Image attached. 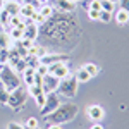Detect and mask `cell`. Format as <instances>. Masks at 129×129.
<instances>
[{"label": "cell", "instance_id": "cell-1", "mask_svg": "<svg viewBox=\"0 0 129 129\" xmlns=\"http://www.w3.org/2000/svg\"><path fill=\"white\" fill-rule=\"evenodd\" d=\"M81 35L79 19L76 14L53 12L43 24L38 26V36L43 43L52 48H60L69 52L78 45Z\"/></svg>", "mask_w": 129, "mask_h": 129}, {"label": "cell", "instance_id": "cell-2", "mask_svg": "<svg viewBox=\"0 0 129 129\" xmlns=\"http://www.w3.org/2000/svg\"><path fill=\"white\" fill-rule=\"evenodd\" d=\"M78 105L72 103V102H66V103H60L57 109L53 110L52 114H48L45 120L48 124H66V122H71L78 115Z\"/></svg>", "mask_w": 129, "mask_h": 129}, {"label": "cell", "instance_id": "cell-3", "mask_svg": "<svg viewBox=\"0 0 129 129\" xmlns=\"http://www.w3.org/2000/svg\"><path fill=\"white\" fill-rule=\"evenodd\" d=\"M0 83L5 86L7 91H14L16 88H19L21 86V76L16 72V71L10 67L9 64H5L2 71H0Z\"/></svg>", "mask_w": 129, "mask_h": 129}, {"label": "cell", "instance_id": "cell-4", "mask_svg": "<svg viewBox=\"0 0 129 129\" xmlns=\"http://www.w3.org/2000/svg\"><path fill=\"white\" fill-rule=\"evenodd\" d=\"M78 79H76V76L74 74H69L67 78H64V79H60L59 83V95L62 96H67V98H74L76 96V93H78Z\"/></svg>", "mask_w": 129, "mask_h": 129}, {"label": "cell", "instance_id": "cell-5", "mask_svg": "<svg viewBox=\"0 0 129 129\" xmlns=\"http://www.w3.org/2000/svg\"><path fill=\"white\" fill-rule=\"evenodd\" d=\"M26 100H28V89H24L22 86H19V88H16L14 91L9 93V102H7V105H9L14 112H19V110L26 105Z\"/></svg>", "mask_w": 129, "mask_h": 129}, {"label": "cell", "instance_id": "cell-6", "mask_svg": "<svg viewBox=\"0 0 129 129\" xmlns=\"http://www.w3.org/2000/svg\"><path fill=\"white\" fill-rule=\"evenodd\" d=\"M59 96H60V95L57 93V91H53V93H48V95H47L45 103L40 107V115H41V117H47L48 114H52V112L60 105V98H59Z\"/></svg>", "mask_w": 129, "mask_h": 129}, {"label": "cell", "instance_id": "cell-7", "mask_svg": "<svg viewBox=\"0 0 129 129\" xmlns=\"http://www.w3.org/2000/svg\"><path fill=\"white\" fill-rule=\"evenodd\" d=\"M48 74L59 78V79H64L71 74V67L67 66V62H55V64L48 66Z\"/></svg>", "mask_w": 129, "mask_h": 129}, {"label": "cell", "instance_id": "cell-8", "mask_svg": "<svg viewBox=\"0 0 129 129\" xmlns=\"http://www.w3.org/2000/svg\"><path fill=\"white\" fill-rule=\"evenodd\" d=\"M48 4L53 7L55 12H69V14L76 12V4L71 0H50Z\"/></svg>", "mask_w": 129, "mask_h": 129}, {"label": "cell", "instance_id": "cell-9", "mask_svg": "<svg viewBox=\"0 0 129 129\" xmlns=\"http://www.w3.org/2000/svg\"><path fill=\"white\" fill-rule=\"evenodd\" d=\"M59 83H60L59 78H55V76H52V74H47V76H43V84H41V88H43V91L48 95V93L57 91Z\"/></svg>", "mask_w": 129, "mask_h": 129}, {"label": "cell", "instance_id": "cell-10", "mask_svg": "<svg viewBox=\"0 0 129 129\" xmlns=\"http://www.w3.org/2000/svg\"><path fill=\"white\" fill-rule=\"evenodd\" d=\"M28 93L35 98V102H36V105H38V107H41V105L45 103L47 93L43 91L41 86H38V84H31V86H28Z\"/></svg>", "mask_w": 129, "mask_h": 129}, {"label": "cell", "instance_id": "cell-11", "mask_svg": "<svg viewBox=\"0 0 129 129\" xmlns=\"http://www.w3.org/2000/svg\"><path fill=\"white\" fill-rule=\"evenodd\" d=\"M86 117L93 122H100L105 117V110L102 109L100 105H88L86 107Z\"/></svg>", "mask_w": 129, "mask_h": 129}, {"label": "cell", "instance_id": "cell-12", "mask_svg": "<svg viewBox=\"0 0 129 129\" xmlns=\"http://www.w3.org/2000/svg\"><path fill=\"white\" fill-rule=\"evenodd\" d=\"M69 55H64V53H45L43 57L40 59L41 64H45V66H50V64H55V62H69Z\"/></svg>", "mask_w": 129, "mask_h": 129}, {"label": "cell", "instance_id": "cell-13", "mask_svg": "<svg viewBox=\"0 0 129 129\" xmlns=\"http://www.w3.org/2000/svg\"><path fill=\"white\" fill-rule=\"evenodd\" d=\"M38 12V9L35 7V5H31V4H21V10H19V16L22 19H31L35 17V14Z\"/></svg>", "mask_w": 129, "mask_h": 129}, {"label": "cell", "instance_id": "cell-14", "mask_svg": "<svg viewBox=\"0 0 129 129\" xmlns=\"http://www.w3.org/2000/svg\"><path fill=\"white\" fill-rule=\"evenodd\" d=\"M22 38H28L31 41H36L38 38V26L35 24V22H31V24H26V28L22 31Z\"/></svg>", "mask_w": 129, "mask_h": 129}, {"label": "cell", "instance_id": "cell-15", "mask_svg": "<svg viewBox=\"0 0 129 129\" xmlns=\"http://www.w3.org/2000/svg\"><path fill=\"white\" fill-rule=\"evenodd\" d=\"M4 10L9 14L10 17H12V16H19L21 2H17V0H9V2H5V7H4Z\"/></svg>", "mask_w": 129, "mask_h": 129}, {"label": "cell", "instance_id": "cell-16", "mask_svg": "<svg viewBox=\"0 0 129 129\" xmlns=\"http://www.w3.org/2000/svg\"><path fill=\"white\" fill-rule=\"evenodd\" d=\"M114 19H115L117 24H127V22H129V12L119 9L115 14H114Z\"/></svg>", "mask_w": 129, "mask_h": 129}, {"label": "cell", "instance_id": "cell-17", "mask_svg": "<svg viewBox=\"0 0 129 129\" xmlns=\"http://www.w3.org/2000/svg\"><path fill=\"white\" fill-rule=\"evenodd\" d=\"M21 76H22V81H24L28 86H31V84L35 83V69H33V67H28Z\"/></svg>", "mask_w": 129, "mask_h": 129}, {"label": "cell", "instance_id": "cell-18", "mask_svg": "<svg viewBox=\"0 0 129 129\" xmlns=\"http://www.w3.org/2000/svg\"><path fill=\"white\" fill-rule=\"evenodd\" d=\"M53 12H55V10H53V7H52L50 4H43L40 9H38V14H40L43 19H48V17L52 16V14H53Z\"/></svg>", "mask_w": 129, "mask_h": 129}, {"label": "cell", "instance_id": "cell-19", "mask_svg": "<svg viewBox=\"0 0 129 129\" xmlns=\"http://www.w3.org/2000/svg\"><path fill=\"white\" fill-rule=\"evenodd\" d=\"M22 31H24V28H10L7 35L14 41H19V40H22Z\"/></svg>", "mask_w": 129, "mask_h": 129}, {"label": "cell", "instance_id": "cell-20", "mask_svg": "<svg viewBox=\"0 0 129 129\" xmlns=\"http://www.w3.org/2000/svg\"><path fill=\"white\" fill-rule=\"evenodd\" d=\"M83 69L88 72L91 78H95V76H98V72H100V67L96 66V64H91V62H88V64H84L83 66Z\"/></svg>", "mask_w": 129, "mask_h": 129}, {"label": "cell", "instance_id": "cell-21", "mask_svg": "<svg viewBox=\"0 0 129 129\" xmlns=\"http://www.w3.org/2000/svg\"><path fill=\"white\" fill-rule=\"evenodd\" d=\"M12 69L16 71L17 74H22L24 71L28 69V62H26V59H19L16 64H14V66H12Z\"/></svg>", "mask_w": 129, "mask_h": 129}, {"label": "cell", "instance_id": "cell-22", "mask_svg": "<svg viewBox=\"0 0 129 129\" xmlns=\"http://www.w3.org/2000/svg\"><path fill=\"white\" fill-rule=\"evenodd\" d=\"M74 76H76L78 83H88V81L91 79V76H89V74H88L84 69H83V67H81V69H78V72H76Z\"/></svg>", "mask_w": 129, "mask_h": 129}, {"label": "cell", "instance_id": "cell-23", "mask_svg": "<svg viewBox=\"0 0 129 129\" xmlns=\"http://www.w3.org/2000/svg\"><path fill=\"white\" fill-rule=\"evenodd\" d=\"M100 5H102V10L110 12V14H114V10H115V4L109 2V0H100Z\"/></svg>", "mask_w": 129, "mask_h": 129}, {"label": "cell", "instance_id": "cell-24", "mask_svg": "<svg viewBox=\"0 0 129 129\" xmlns=\"http://www.w3.org/2000/svg\"><path fill=\"white\" fill-rule=\"evenodd\" d=\"M7 102H9V91L0 83V105H7Z\"/></svg>", "mask_w": 129, "mask_h": 129}, {"label": "cell", "instance_id": "cell-25", "mask_svg": "<svg viewBox=\"0 0 129 129\" xmlns=\"http://www.w3.org/2000/svg\"><path fill=\"white\" fill-rule=\"evenodd\" d=\"M2 48H9V35L4 29H0V50Z\"/></svg>", "mask_w": 129, "mask_h": 129}, {"label": "cell", "instance_id": "cell-26", "mask_svg": "<svg viewBox=\"0 0 129 129\" xmlns=\"http://www.w3.org/2000/svg\"><path fill=\"white\" fill-rule=\"evenodd\" d=\"M24 59H26V62H28V67H33V69H36V67L41 64L40 59L35 57V55H28V57H24Z\"/></svg>", "mask_w": 129, "mask_h": 129}, {"label": "cell", "instance_id": "cell-27", "mask_svg": "<svg viewBox=\"0 0 129 129\" xmlns=\"http://www.w3.org/2000/svg\"><path fill=\"white\" fill-rule=\"evenodd\" d=\"M9 57H10L9 48H2V50H0V64H2V66L9 64Z\"/></svg>", "mask_w": 129, "mask_h": 129}, {"label": "cell", "instance_id": "cell-28", "mask_svg": "<svg viewBox=\"0 0 129 129\" xmlns=\"http://www.w3.org/2000/svg\"><path fill=\"white\" fill-rule=\"evenodd\" d=\"M110 19H112V14H110V12L100 10V17H98V21H102V22H110Z\"/></svg>", "mask_w": 129, "mask_h": 129}, {"label": "cell", "instance_id": "cell-29", "mask_svg": "<svg viewBox=\"0 0 129 129\" xmlns=\"http://www.w3.org/2000/svg\"><path fill=\"white\" fill-rule=\"evenodd\" d=\"M36 74H40V76H47L48 74V66H45V64H40L38 67H36Z\"/></svg>", "mask_w": 129, "mask_h": 129}, {"label": "cell", "instance_id": "cell-30", "mask_svg": "<svg viewBox=\"0 0 129 129\" xmlns=\"http://www.w3.org/2000/svg\"><path fill=\"white\" fill-rule=\"evenodd\" d=\"M24 126H28V127H40V124H38V119H36V117H29V119L24 122Z\"/></svg>", "mask_w": 129, "mask_h": 129}, {"label": "cell", "instance_id": "cell-31", "mask_svg": "<svg viewBox=\"0 0 129 129\" xmlns=\"http://www.w3.org/2000/svg\"><path fill=\"white\" fill-rule=\"evenodd\" d=\"M88 17L91 21H98L100 17V10H88Z\"/></svg>", "mask_w": 129, "mask_h": 129}, {"label": "cell", "instance_id": "cell-32", "mask_svg": "<svg viewBox=\"0 0 129 129\" xmlns=\"http://www.w3.org/2000/svg\"><path fill=\"white\" fill-rule=\"evenodd\" d=\"M7 129H22V124H19V122H9Z\"/></svg>", "mask_w": 129, "mask_h": 129}, {"label": "cell", "instance_id": "cell-33", "mask_svg": "<svg viewBox=\"0 0 129 129\" xmlns=\"http://www.w3.org/2000/svg\"><path fill=\"white\" fill-rule=\"evenodd\" d=\"M119 2H120V9L129 12V0H119Z\"/></svg>", "mask_w": 129, "mask_h": 129}, {"label": "cell", "instance_id": "cell-34", "mask_svg": "<svg viewBox=\"0 0 129 129\" xmlns=\"http://www.w3.org/2000/svg\"><path fill=\"white\" fill-rule=\"evenodd\" d=\"M47 129H64V127H62L60 124H48V126H47Z\"/></svg>", "mask_w": 129, "mask_h": 129}, {"label": "cell", "instance_id": "cell-35", "mask_svg": "<svg viewBox=\"0 0 129 129\" xmlns=\"http://www.w3.org/2000/svg\"><path fill=\"white\" fill-rule=\"evenodd\" d=\"M89 129H103V126L96 122V124H91V127H89Z\"/></svg>", "mask_w": 129, "mask_h": 129}, {"label": "cell", "instance_id": "cell-36", "mask_svg": "<svg viewBox=\"0 0 129 129\" xmlns=\"http://www.w3.org/2000/svg\"><path fill=\"white\" fill-rule=\"evenodd\" d=\"M5 2H7V0H0V10H4V7H5Z\"/></svg>", "mask_w": 129, "mask_h": 129}, {"label": "cell", "instance_id": "cell-37", "mask_svg": "<svg viewBox=\"0 0 129 129\" xmlns=\"http://www.w3.org/2000/svg\"><path fill=\"white\" fill-rule=\"evenodd\" d=\"M22 129H40V127H28V126H22Z\"/></svg>", "mask_w": 129, "mask_h": 129}, {"label": "cell", "instance_id": "cell-38", "mask_svg": "<svg viewBox=\"0 0 129 129\" xmlns=\"http://www.w3.org/2000/svg\"><path fill=\"white\" fill-rule=\"evenodd\" d=\"M71 2H74V4H76V2H83V0H71Z\"/></svg>", "mask_w": 129, "mask_h": 129}, {"label": "cell", "instance_id": "cell-39", "mask_svg": "<svg viewBox=\"0 0 129 129\" xmlns=\"http://www.w3.org/2000/svg\"><path fill=\"white\" fill-rule=\"evenodd\" d=\"M109 2H114V4H115V2H117V0H109Z\"/></svg>", "mask_w": 129, "mask_h": 129}, {"label": "cell", "instance_id": "cell-40", "mask_svg": "<svg viewBox=\"0 0 129 129\" xmlns=\"http://www.w3.org/2000/svg\"><path fill=\"white\" fill-rule=\"evenodd\" d=\"M2 67H4V66H2V64H0V71H2Z\"/></svg>", "mask_w": 129, "mask_h": 129}]
</instances>
